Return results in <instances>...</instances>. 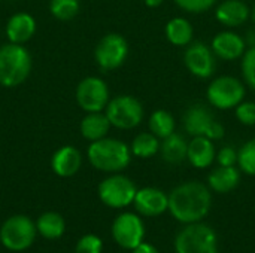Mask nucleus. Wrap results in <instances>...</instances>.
<instances>
[{"instance_id":"nucleus-1","label":"nucleus","mask_w":255,"mask_h":253,"mask_svg":"<svg viewBox=\"0 0 255 253\" xmlns=\"http://www.w3.org/2000/svg\"><path fill=\"white\" fill-rule=\"evenodd\" d=\"M211 206V191L202 182H184L169 194V212L184 225L200 222L209 213Z\"/></svg>"},{"instance_id":"nucleus-2","label":"nucleus","mask_w":255,"mask_h":253,"mask_svg":"<svg viewBox=\"0 0 255 253\" xmlns=\"http://www.w3.org/2000/svg\"><path fill=\"white\" fill-rule=\"evenodd\" d=\"M88 161L91 166L100 171L118 173L131 161V151L127 143L118 139L105 137L96 142H91L87 151Z\"/></svg>"},{"instance_id":"nucleus-3","label":"nucleus","mask_w":255,"mask_h":253,"mask_svg":"<svg viewBox=\"0 0 255 253\" xmlns=\"http://www.w3.org/2000/svg\"><path fill=\"white\" fill-rule=\"evenodd\" d=\"M31 55L18 43H6L0 48V85L15 88L21 85L31 72Z\"/></svg>"},{"instance_id":"nucleus-4","label":"nucleus","mask_w":255,"mask_h":253,"mask_svg":"<svg viewBox=\"0 0 255 253\" xmlns=\"http://www.w3.org/2000/svg\"><path fill=\"white\" fill-rule=\"evenodd\" d=\"M175 251L176 253H218V239L206 224H187L175 239Z\"/></svg>"},{"instance_id":"nucleus-5","label":"nucleus","mask_w":255,"mask_h":253,"mask_svg":"<svg viewBox=\"0 0 255 253\" xmlns=\"http://www.w3.org/2000/svg\"><path fill=\"white\" fill-rule=\"evenodd\" d=\"M247 94L245 85L241 79L235 76H218L215 78L206 89L208 101L212 107L220 110L235 109L239 103L244 101Z\"/></svg>"},{"instance_id":"nucleus-6","label":"nucleus","mask_w":255,"mask_h":253,"mask_svg":"<svg viewBox=\"0 0 255 253\" xmlns=\"http://www.w3.org/2000/svg\"><path fill=\"white\" fill-rule=\"evenodd\" d=\"M105 113L112 127L118 130H133L143 121V106L133 95H117L109 100Z\"/></svg>"},{"instance_id":"nucleus-7","label":"nucleus","mask_w":255,"mask_h":253,"mask_svg":"<svg viewBox=\"0 0 255 253\" xmlns=\"http://www.w3.org/2000/svg\"><path fill=\"white\" fill-rule=\"evenodd\" d=\"M182 124L185 131L193 137L205 136L211 140H220L226 134L223 124H220L212 112L208 109V106L202 103L191 104L185 110L182 116Z\"/></svg>"},{"instance_id":"nucleus-8","label":"nucleus","mask_w":255,"mask_h":253,"mask_svg":"<svg viewBox=\"0 0 255 253\" xmlns=\"http://www.w3.org/2000/svg\"><path fill=\"white\" fill-rule=\"evenodd\" d=\"M137 188L134 182L123 174H112L99 185L100 200L112 209H123L133 203Z\"/></svg>"},{"instance_id":"nucleus-9","label":"nucleus","mask_w":255,"mask_h":253,"mask_svg":"<svg viewBox=\"0 0 255 253\" xmlns=\"http://www.w3.org/2000/svg\"><path fill=\"white\" fill-rule=\"evenodd\" d=\"M128 55V43L124 36L118 33H109L100 39L94 49V58L97 66L105 70L111 72L124 64Z\"/></svg>"},{"instance_id":"nucleus-10","label":"nucleus","mask_w":255,"mask_h":253,"mask_svg":"<svg viewBox=\"0 0 255 253\" xmlns=\"http://www.w3.org/2000/svg\"><path fill=\"white\" fill-rule=\"evenodd\" d=\"M36 230L37 228L27 216H12L3 224L0 230V240L6 249L16 252L24 251L34 242Z\"/></svg>"},{"instance_id":"nucleus-11","label":"nucleus","mask_w":255,"mask_h":253,"mask_svg":"<svg viewBox=\"0 0 255 253\" xmlns=\"http://www.w3.org/2000/svg\"><path fill=\"white\" fill-rule=\"evenodd\" d=\"M109 100V88L103 79L97 76H88L78 84L76 101L87 113L103 112Z\"/></svg>"},{"instance_id":"nucleus-12","label":"nucleus","mask_w":255,"mask_h":253,"mask_svg":"<svg viewBox=\"0 0 255 253\" xmlns=\"http://www.w3.org/2000/svg\"><path fill=\"white\" fill-rule=\"evenodd\" d=\"M184 64L199 79H209L217 70V55L203 42H191L184 52Z\"/></svg>"},{"instance_id":"nucleus-13","label":"nucleus","mask_w":255,"mask_h":253,"mask_svg":"<svg viewBox=\"0 0 255 253\" xmlns=\"http://www.w3.org/2000/svg\"><path fill=\"white\" fill-rule=\"evenodd\" d=\"M112 236L123 248L133 251L143 242L145 225L134 213H121L112 224Z\"/></svg>"},{"instance_id":"nucleus-14","label":"nucleus","mask_w":255,"mask_h":253,"mask_svg":"<svg viewBox=\"0 0 255 253\" xmlns=\"http://www.w3.org/2000/svg\"><path fill=\"white\" fill-rule=\"evenodd\" d=\"M211 48L217 55V58L224 61H235L242 58V55L247 51V43L239 33L232 30H224L214 36Z\"/></svg>"},{"instance_id":"nucleus-15","label":"nucleus","mask_w":255,"mask_h":253,"mask_svg":"<svg viewBox=\"0 0 255 253\" xmlns=\"http://www.w3.org/2000/svg\"><path fill=\"white\" fill-rule=\"evenodd\" d=\"M133 204L137 213L148 218H154L169 210V195L158 188L148 186V188L137 189Z\"/></svg>"},{"instance_id":"nucleus-16","label":"nucleus","mask_w":255,"mask_h":253,"mask_svg":"<svg viewBox=\"0 0 255 253\" xmlns=\"http://www.w3.org/2000/svg\"><path fill=\"white\" fill-rule=\"evenodd\" d=\"M251 16V10L242 0H224L215 9V18L229 28L244 25Z\"/></svg>"},{"instance_id":"nucleus-17","label":"nucleus","mask_w":255,"mask_h":253,"mask_svg":"<svg viewBox=\"0 0 255 253\" xmlns=\"http://www.w3.org/2000/svg\"><path fill=\"white\" fill-rule=\"evenodd\" d=\"M215 157H217V151H215L214 140L205 136H196L188 143L187 160L193 167L199 170L208 169L215 161Z\"/></svg>"},{"instance_id":"nucleus-18","label":"nucleus","mask_w":255,"mask_h":253,"mask_svg":"<svg viewBox=\"0 0 255 253\" xmlns=\"http://www.w3.org/2000/svg\"><path fill=\"white\" fill-rule=\"evenodd\" d=\"M36 33V19L27 12L13 13L6 24V36L9 42L24 45Z\"/></svg>"},{"instance_id":"nucleus-19","label":"nucleus","mask_w":255,"mask_h":253,"mask_svg":"<svg viewBox=\"0 0 255 253\" xmlns=\"http://www.w3.org/2000/svg\"><path fill=\"white\" fill-rule=\"evenodd\" d=\"M82 166V155L73 146H63L52 155L51 167L60 177H70L78 173Z\"/></svg>"},{"instance_id":"nucleus-20","label":"nucleus","mask_w":255,"mask_h":253,"mask_svg":"<svg viewBox=\"0 0 255 253\" xmlns=\"http://www.w3.org/2000/svg\"><path fill=\"white\" fill-rule=\"evenodd\" d=\"M241 182V171L235 166H218L214 169L208 177L209 189L218 194H227L233 191Z\"/></svg>"},{"instance_id":"nucleus-21","label":"nucleus","mask_w":255,"mask_h":253,"mask_svg":"<svg viewBox=\"0 0 255 253\" xmlns=\"http://www.w3.org/2000/svg\"><path fill=\"white\" fill-rule=\"evenodd\" d=\"M111 122L106 116V113L102 112H91L87 113V116L81 121V134L88 142H96L100 139L108 137V133L111 130Z\"/></svg>"},{"instance_id":"nucleus-22","label":"nucleus","mask_w":255,"mask_h":253,"mask_svg":"<svg viewBox=\"0 0 255 253\" xmlns=\"http://www.w3.org/2000/svg\"><path fill=\"white\" fill-rule=\"evenodd\" d=\"M187 151H188V142L179 133H172L170 136L163 139L160 145L161 158L172 166L184 163L187 160Z\"/></svg>"},{"instance_id":"nucleus-23","label":"nucleus","mask_w":255,"mask_h":253,"mask_svg":"<svg viewBox=\"0 0 255 253\" xmlns=\"http://www.w3.org/2000/svg\"><path fill=\"white\" fill-rule=\"evenodd\" d=\"M166 37L175 46H187L193 42L194 28L191 22L184 16L172 18L166 24Z\"/></svg>"},{"instance_id":"nucleus-24","label":"nucleus","mask_w":255,"mask_h":253,"mask_svg":"<svg viewBox=\"0 0 255 253\" xmlns=\"http://www.w3.org/2000/svg\"><path fill=\"white\" fill-rule=\"evenodd\" d=\"M160 139L152 134L151 131L149 133H139L131 145H130V151H131V155L137 157V158H142V160H146V158H152L155 157L158 152H160Z\"/></svg>"},{"instance_id":"nucleus-25","label":"nucleus","mask_w":255,"mask_h":253,"mask_svg":"<svg viewBox=\"0 0 255 253\" xmlns=\"http://www.w3.org/2000/svg\"><path fill=\"white\" fill-rule=\"evenodd\" d=\"M148 124H149V131L161 140L170 136L172 133H175V127H176L173 115L164 109H158L152 112Z\"/></svg>"},{"instance_id":"nucleus-26","label":"nucleus","mask_w":255,"mask_h":253,"mask_svg":"<svg viewBox=\"0 0 255 253\" xmlns=\"http://www.w3.org/2000/svg\"><path fill=\"white\" fill-rule=\"evenodd\" d=\"M36 228L45 239H58L64 233V221L58 213L48 212L37 219Z\"/></svg>"},{"instance_id":"nucleus-27","label":"nucleus","mask_w":255,"mask_h":253,"mask_svg":"<svg viewBox=\"0 0 255 253\" xmlns=\"http://www.w3.org/2000/svg\"><path fill=\"white\" fill-rule=\"evenodd\" d=\"M79 9H81L79 0H51L49 1V10L52 16L61 21L75 18Z\"/></svg>"},{"instance_id":"nucleus-28","label":"nucleus","mask_w":255,"mask_h":253,"mask_svg":"<svg viewBox=\"0 0 255 253\" xmlns=\"http://www.w3.org/2000/svg\"><path fill=\"white\" fill-rule=\"evenodd\" d=\"M238 166L248 176H255V137L238 151Z\"/></svg>"},{"instance_id":"nucleus-29","label":"nucleus","mask_w":255,"mask_h":253,"mask_svg":"<svg viewBox=\"0 0 255 253\" xmlns=\"http://www.w3.org/2000/svg\"><path fill=\"white\" fill-rule=\"evenodd\" d=\"M241 70L245 84L255 91V46L247 48L245 54L242 55Z\"/></svg>"},{"instance_id":"nucleus-30","label":"nucleus","mask_w":255,"mask_h":253,"mask_svg":"<svg viewBox=\"0 0 255 253\" xmlns=\"http://www.w3.org/2000/svg\"><path fill=\"white\" fill-rule=\"evenodd\" d=\"M236 119L248 127L255 125V103L254 101H242L235 107Z\"/></svg>"},{"instance_id":"nucleus-31","label":"nucleus","mask_w":255,"mask_h":253,"mask_svg":"<svg viewBox=\"0 0 255 253\" xmlns=\"http://www.w3.org/2000/svg\"><path fill=\"white\" fill-rule=\"evenodd\" d=\"M178 7L190 13H202L209 10L218 0H173Z\"/></svg>"},{"instance_id":"nucleus-32","label":"nucleus","mask_w":255,"mask_h":253,"mask_svg":"<svg viewBox=\"0 0 255 253\" xmlns=\"http://www.w3.org/2000/svg\"><path fill=\"white\" fill-rule=\"evenodd\" d=\"M102 240L93 234L84 236L78 245H76V253H102Z\"/></svg>"},{"instance_id":"nucleus-33","label":"nucleus","mask_w":255,"mask_h":253,"mask_svg":"<svg viewBox=\"0 0 255 253\" xmlns=\"http://www.w3.org/2000/svg\"><path fill=\"white\" fill-rule=\"evenodd\" d=\"M215 160L218 161L220 166H226V167L235 166L238 164V151L232 146H224L217 152Z\"/></svg>"},{"instance_id":"nucleus-34","label":"nucleus","mask_w":255,"mask_h":253,"mask_svg":"<svg viewBox=\"0 0 255 253\" xmlns=\"http://www.w3.org/2000/svg\"><path fill=\"white\" fill-rule=\"evenodd\" d=\"M133 253H158V251H157V248L152 246L151 243L142 242L139 246H136V248L133 249Z\"/></svg>"},{"instance_id":"nucleus-35","label":"nucleus","mask_w":255,"mask_h":253,"mask_svg":"<svg viewBox=\"0 0 255 253\" xmlns=\"http://www.w3.org/2000/svg\"><path fill=\"white\" fill-rule=\"evenodd\" d=\"M244 39H245L247 46H255V30H248Z\"/></svg>"},{"instance_id":"nucleus-36","label":"nucleus","mask_w":255,"mask_h":253,"mask_svg":"<svg viewBox=\"0 0 255 253\" xmlns=\"http://www.w3.org/2000/svg\"><path fill=\"white\" fill-rule=\"evenodd\" d=\"M164 0H143V3L148 6V7H158L163 4Z\"/></svg>"},{"instance_id":"nucleus-37","label":"nucleus","mask_w":255,"mask_h":253,"mask_svg":"<svg viewBox=\"0 0 255 253\" xmlns=\"http://www.w3.org/2000/svg\"><path fill=\"white\" fill-rule=\"evenodd\" d=\"M251 18H253V21H254L255 24V4L254 7H253V10H251Z\"/></svg>"}]
</instances>
